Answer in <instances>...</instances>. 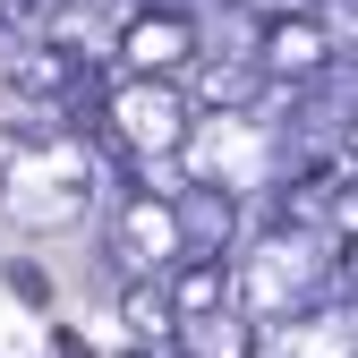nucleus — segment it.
Instances as JSON below:
<instances>
[{"label": "nucleus", "mask_w": 358, "mask_h": 358, "mask_svg": "<svg viewBox=\"0 0 358 358\" xmlns=\"http://www.w3.org/2000/svg\"><path fill=\"white\" fill-rule=\"evenodd\" d=\"M0 273H9V290H17L26 307H52V282H43V273H34L26 256H17V264H0Z\"/></svg>", "instance_id": "nucleus-14"}, {"label": "nucleus", "mask_w": 358, "mask_h": 358, "mask_svg": "<svg viewBox=\"0 0 358 358\" xmlns=\"http://www.w3.org/2000/svg\"><path fill=\"white\" fill-rule=\"evenodd\" d=\"M171 205H179V239H188V256H231V239H239V196L231 188L188 179Z\"/></svg>", "instance_id": "nucleus-8"}, {"label": "nucleus", "mask_w": 358, "mask_h": 358, "mask_svg": "<svg viewBox=\"0 0 358 358\" xmlns=\"http://www.w3.org/2000/svg\"><path fill=\"white\" fill-rule=\"evenodd\" d=\"M248 85H264V69H256V52L248 60H196V111H248Z\"/></svg>", "instance_id": "nucleus-12"}, {"label": "nucleus", "mask_w": 358, "mask_h": 358, "mask_svg": "<svg viewBox=\"0 0 358 358\" xmlns=\"http://www.w3.org/2000/svg\"><path fill=\"white\" fill-rule=\"evenodd\" d=\"M171 307H179V324H205L222 316V307H239V273H231V256H188L179 273H162Z\"/></svg>", "instance_id": "nucleus-9"}, {"label": "nucleus", "mask_w": 358, "mask_h": 358, "mask_svg": "<svg viewBox=\"0 0 358 358\" xmlns=\"http://www.w3.org/2000/svg\"><path fill=\"white\" fill-rule=\"evenodd\" d=\"M52 358H94V350H85V341H77V333L60 324V333H52Z\"/></svg>", "instance_id": "nucleus-16"}, {"label": "nucleus", "mask_w": 358, "mask_h": 358, "mask_svg": "<svg viewBox=\"0 0 358 358\" xmlns=\"http://www.w3.org/2000/svg\"><path fill=\"white\" fill-rule=\"evenodd\" d=\"M179 358H256V316L248 307H222L205 324H179Z\"/></svg>", "instance_id": "nucleus-11"}, {"label": "nucleus", "mask_w": 358, "mask_h": 358, "mask_svg": "<svg viewBox=\"0 0 358 358\" xmlns=\"http://www.w3.org/2000/svg\"><path fill=\"white\" fill-rule=\"evenodd\" d=\"M273 154H282V137H264L248 111H196V137H188V154H179V171L205 179V188L248 196L256 179L273 171Z\"/></svg>", "instance_id": "nucleus-6"}, {"label": "nucleus", "mask_w": 358, "mask_h": 358, "mask_svg": "<svg viewBox=\"0 0 358 358\" xmlns=\"http://www.w3.org/2000/svg\"><path fill=\"white\" fill-rule=\"evenodd\" d=\"M103 128L120 137V154L137 162V171H162V162L188 154V137H196V94L179 77H111Z\"/></svg>", "instance_id": "nucleus-3"}, {"label": "nucleus", "mask_w": 358, "mask_h": 358, "mask_svg": "<svg viewBox=\"0 0 358 358\" xmlns=\"http://www.w3.org/2000/svg\"><path fill=\"white\" fill-rule=\"evenodd\" d=\"M205 17L196 0H137L111 34V77H196Z\"/></svg>", "instance_id": "nucleus-4"}, {"label": "nucleus", "mask_w": 358, "mask_h": 358, "mask_svg": "<svg viewBox=\"0 0 358 358\" xmlns=\"http://www.w3.org/2000/svg\"><path fill=\"white\" fill-rule=\"evenodd\" d=\"M341 154H350V171H358V94H350V111H341Z\"/></svg>", "instance_id": "nucleus-15"}, {"label": "nucleus", "mask_w": 358, "mask_h": 358, "mask_svg": "<svg viewBox=\"0 0 358 358\" xmlns=\"http://www.w3.org/2000/svg\"><path fill=\"white\" fill-rule=\"evenodd\" d=\"M231 273H239V307L256 324H290L333 299V248L307 222H256V239L239 248Z\"/></svg>", "instance_id": "nucleus-2"}, {"label": "nucleus", "mask_w": 358, "mask_h": 358, "mask_svg": "<svg viewBox=\"0 0 358 358\" xmlns=\"http://www.w3.org/2000/svg\"><path fill=\"white\" fill-rule=\"evenodd\" d=\"M273 358H358V307H307V316H290L282 324V341H273Z\"/></svg>", "instance_id": "nucleus-10"}, {"label": "nucleus", "mask_w": 358, "mask_h": 358, "mask_svg": "<svg viewBox=\"0 0 358 358\" xmlns=\"http://www.w3.org/2000/svg\"><path fill=\"white\" fill-rule=\"evenodd\" d=\"M94 196H103V171L77 137H60V128L0 137V213L17 231H69L94 213Z\"/></svg>", "instance_id": "nucleus-1"}, {"label": "nucleus", "mask_w": 358, "mask_h": 358, "mask_svg": "<svg viewBox=\"0 0 358 358\" xmlns=\"http://www.w3.org/2000/svg\"><path fill=\"white\" fill-rule=\"evenodd\" d=\"M324 231H333V239H358V171L333 179V196H324Z\"/></svg>", "instance_id": "nucleus-13"}, {"label": "nucleus", "mask_w": 358, "mask_h": 358, "mask_svg": "<svg viewBox=\"0 0 358 358\" xmlns=\"http://www.w3.org/2000/svg\"><path fill=\"white\" fill-rule=\"evenodd\" d=\"M111 264L128 282H162V273H179L188 264V239H179V205L162 196V188H120V205H111Z\"/></svg>", "instance_id": "nucleus-5"}, {"label": "nucleus", "mask_w": 358, "mask_h": 358, "mask_svg": "<svg viewBox=\"0 0 358 358\" xmlns=\"http://www.w3.org/2000/svg\"><path fill=\"white\" fill-rule=\"evenodd\" d=\"M256 69L264 85H282V94H299V85H316L333 60H341V43H333V17L324 9H273V17H256Z\"/></svg>", "instance_id": "nucleus-7"}]
</instances>
